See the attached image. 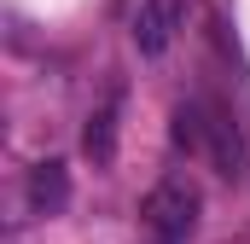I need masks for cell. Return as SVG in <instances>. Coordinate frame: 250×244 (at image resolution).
<instances>
[{
  "label": "cell",
  "mask_w": 250,
  "mask_h": 244,
  "mask_svg": "<svg viewBox=\"0 0 250 244\" xmlns=\"http://www.w3.org/2000/svg\"><path fill=\"white\" fill-rule=\"evenodd\" d=\"M198 209H204V198H198V186L187 175H169V181L151 186V198H146V239L151 244H192L198 233Z\"/></svg>",
  "instance_id": "1"
},
{
  "label": "cell",
  "mask_w": 250,
  "mask_h": 244,
  "mask_svg": "<svg viewBox=\"0 0 250 244\" xmlns=\"http://www.w3.org/2000/svg\"><path fill=\"white\" fill-rule=\"evenodd\" d=\"M204 157L227 181L245 175V134H239V122L227 117V105H215V99H204Z\"/></svg>",
  "instance_id": "2"
},
{
  "label": "cell",
  "mask_w": 250,
  "mask_h": 244,
  "mask_svg": "<svg viewBox=\"0 0 250 244\" xmlns=\"http://www.w3.org/2000/svg\"><path fill=\"white\" fill-rule=\"evenodd\" d=\"M23 198H29V215H64V203H70V169H64L59 157H41L29 169Z\"/></svg>",
  "instance_id": "3"
},
{
  "label": "cell",
  "mask_w": 250,
  "mask_h": 244,
  "mask_svg": "<svg viewBox=\"0 0 250 244\" xmlns=\"http://www.w3.org/2000/svg\"><path fill=\"white\" fill-rule=\"evenodd\" d=\"M169 35H175L169 0H140V12H134V47L146 59H157V53H169Z\"/></svg>",
  "instance_id": "4"
},
{
  "label": "cell",
  "mask_w": 250,
  "mask_h": 244,
  "mask_svg": "<svg viewBox=\"0 0 250 244\" xmlns=\"http://www.w3.org/2000/svg\"><path fill=\"white\" fill-rule=\"evenodd\" d=\"M82 145H87V157H93L99 169L117 157V99H105V105L87 117V134H82Z\"/></svg>",
  "instance_id": "5"
},
{
  "label": "cell",
  "mask_w": 250,
  "mask_h": 244,
  "mask_svg": "<svg viewBox=\"0 0 250 244\" xmlns=\"http://www.w3.org/2000/svg\"><path fill=\"white\" fill-rule=\"evenodd\" d=\"M175 145L187 151V157H204V93H192V99H181L175 105Z\"/></svg>",
  "instance_id": "6"
}]
</instances>
